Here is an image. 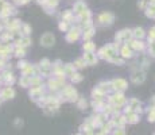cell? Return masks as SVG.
<instances>
[{
	"label": "cell",
	"instance_id": "cell-1",
	"mask_svg": "<svg viewBox=\"0 0 155 135\" xmlns=\"http://www.w3.org/2000/svg\"><path fill=\"white\" fill-rule=\"evenodd\" d=\"M99 56H100V58H103V59H108V61H109L111 58H113L115 56H117V51L115 50L113 46H112V45H108V46H104L103 49H100Z\"/></svg>",
	"mask_w": 155,
	"mask_h": 135
},
{
	"label": "cell",
	"instance_id": "cell-2",
	"mask_svg": "<svg viewBox=\"0 0 155 135\" xmlns=\"http://www.w3.org/2000/svg\"><path fill=\"white\" fill-rule=\"evenodd\" d=\"M113 19H115V16L112 12H103L99 15L97 21H99V24H101V26H109L113 23Z\"/></svg>",
	"mask_w": 155,
	"mask_h": 135
},
{
	"label": "cell",
	"instance_id": "cell-3",
	"mask_svg": "<svg viewBox=\"0 0 155 135\" xmlns=\"http://www.w3.org/2000/svg\"><path fill=\"white\" fill-rule=\"evenodd\" d=\"M54 43H55V37L51 33H46L41 37V45L45 47H51Z\"/></svg>",
	"mask_w": 155,
	"mask_h": 135
},
{
	"label": "cell",
	"instance_id": "cell-4",
	"mask_svg": "<svg viewBox=\"0 0 155 135\" xmlns=\"http://www.w3.org/2000/svg\"><path fill=\"white\" fill-rule=\"evenodd\" d=\"M109 101L112 103V105H115V107H122V105L125 103V97L123 96L122 92H116L113 96L109 97Z\"/></svg>",
	"mask_w": 155,
	"mask_h": 135
},
{
	"label": "cell",
	"instance_id": "cell-5",
	"mask_svg": "<svg viewBox=\"0 0 155 135\" xmlns=\"http://www.w3.org/2000/svg\"><path fill=\"white\" fill-rule=\"evenodd\" d=\"M144 80H146V73H144L143 70L138 69V70L132 72V76H131V81H132L134 84H142Z\"/></svg>",
	"mask_w": 155,
	"mask_h": 135
},
{
	"label": "cell",
	"instance_id": "cell-6",
	"mask_svg": "<svg viewBox=\"0 0 155 135\" xmlns=\"http://www.w3.org/2000/svg\"><path fill=\"white\" fill-rule=\"evenodd\" d=\"M111 84H112V89H116L117 92H122L127 88V81L124 79H115Z\"/></svg>",
	"mask_w": 155,
	"mask_h": 135
},
{
	"label": "cell",
	"instance_id": "cell-7",
	"mask_svg": "<svg viewBox=\"0 0 155 135\" xmlns=\"http://www.w3.org/2000/svg\"><path fill=\"white\" fill-rule=\"evenodd\" d=\"M81 37V30L80 28H71L70 31L66 34V41L68 42H76Z\"/></svg>",
	"mask_w": 155,
	"mask_h": 135
},
{
	"label": "cell",
	"instance_id": "cell-8",
	"mask_svg": "<svg viewBox=\"0 0 155 135\" xmlns=\"http://www.w3.org/2000/svg\"><path fill=\"white\" fill-rule=\"evenodd\" d=\"M42 96H43V89H42V87L31 88V91H30V97H31L33 100H35V101H39V100L42 99Z\"/></svg>",
	"mask_w": 155,
	"mask_h": 135
},
{
	"label": "cell",
	"instance_id": "cell-9",
	"mask_svg": "<svg viewBox=\"0 0 155 135\" xmlns=\"http://www.w3.org/2000/svg\"><path fill=\"white\" fill-rule=\"evenodd\" d=\"M132 37V31L131 30H123L120 33L116 34V41L117 42H123V41H128Z\"/></svg>",
	"mask_w": 155,
	"mask_h": 135
},
{
	"label": "cell",
	"instance_id": "cell-10",
	"mask_svg": "<svg viewBox=\"0 0 155 135\" xmlns=\"http://www.w3.org/2000/svg\"><path fill=\"white\" fill-rule=\"evenodd\" d=\"M82 59L85 61L87 65H96V62H97V57H96V54H93V53H85Z\"/></svg>",
	"mask_w": 155,
	"mask_h": 135
},
{
	"label": "cell",
	"instance_id": "cell-11",
	"mask_svg": "<svg viewBox=\"0 0 155 135\" xmlns=\"http://www.w3.org/2000/svg\"><path fill=\"white\" fill-rule=\"evenodd\" d=\"M15 96V91L11 87H5L4 89L2 91V99L3 100H8V99H14Z\"/></svg>",
	"mask_w": 155,
	"mask_h": 135
},
{
	"label": "cell",
	"instance_id": "cell-12",
	"mask_svg": "<svg viewBox=\"0 0 155 135\" xmlns=\"http://www.w3.org/2000/svg\"><path fill=\"white\" fill-rule=\"evenodd\" d=\"M85 10H87V5H85L84 2L78 0V2L74 3V12H76V14H78V15H80V14H82Z\"/></svg>",
	"mask_w": 155,
	"mask_h": 135
},
{
	"label": "cell",
	"instance_id": "cell-13",
	"mask_svg": "<svg viewBox=\"0 0 155 135\" xmlns=\"http://www.w3.org/2000/svg\"><path fill=\"white\" fill-rule=\"evenodd\" d=\"M120 54H122L123 58H131L132 57V49L128 45H124L122 47V50H120Z\"/></svg>",
	"mask_w": 155,
	"mask_h": 135
},
{
	"label": "cell",
	"instance_id": "cell-14",
	"mask_svg": "<svg viewBox=\"0 0 155 135\" xmlns=\"http://www.w3.org/2000/svg\"><path fill=\"white\" fill-rule=\"evenodd\" d=\"M125 119H127V123L135 124V123L139 122V115H138L136 112H131V114L125 115Z\"/></svg>",
	"mask_w": 155,
	"mask_h": 135
},
{
	"label": "cell",
	"instance_id": "cell-15",
	"mask_svg": "<svg viewBox=\"0 0 155 135\" xmlns=\"http://www.w3.org/2000/svg\"><path fill=\"white\" fill-rule=\"evenodd\" d=\"M130 47L132 49V50H143L144 49V43H143L142 41H131L130 42Z\"/></svg>",
	"mask_w": 155,
	"mask_h": 135
},
{
	"label": "cell",
	"instance_id": "cell-16",
	"mask_svg": "<svg viewBox=\"0 0 155 135\" xmlns=\"http://www.w3.org/2000/svg\"><path fill=\"white\" fill-rule=\"evenodd\" d=\"M97 89L101 91L103 93H104L105 91L108 92V91L112 89V84H111V82H108V81H101V82L99 84V87H97Z\"/></svg>",
	"mask_w": 155,
	"mask_h": 135
},
{
	"label": "cell",
	"instance_id": "cell-17",
	"mask_svg": "<svg viewBox=\"0 0 155 135\" xmlns=\"http://www.w3.org/2000/svg\"><path fill=\"white\" fill-rule=\"evenodd\" d=\"M132 35L135 37V38L139 41V39H142V38H144L146 37V33H144V30L143 28H140V27H136L135 30L132 31Z\"/></svg>",
	"mask_w": 155,
	"mask_h": 135
},
{
	"label": "cell",
	"instance_id": "cell-18",
	"mask_svg": "<svg viewBox=\"0 0 155 135\" xmlns=\"http://www.w3.org/2000/svg\"><path fill=\"white\" fill-rule=\"evenodd\" d=\"M74 65L73 64H66L64 65V74L65 76H73L74 74Z\"/></svg>",
	"mask_w": 155,
	"mask_h": 135
},
{
	"label": "cell",
	"instance_id": "cell-19",
	"mask_svg": "<svg viewBox=\"0 0 155 135\" xmlns=\"http://www.w3.org/2000/svg\"><path fill=\"white\" fill-rule=\"evenodd\" d=\"M47 85H49V89H50V91H57V89H59V88L62 87V84H59L55 79H54V80H49V84Z\"/></svg>",
	"mask_w": 155,
	"mask_h": 135
},
{
	"label": "cell",
	"instance_id": "cell-20",
	"mask_svg": "<svg viewBox=\"0 0 155 135\" xmlns=\"http://www.w3.org/2000/svg\"><path fill=\"white\" fill-rule=\"evenodd\" d=\"M82 38L85 39V41H88V39H90L92 37H93V34H94V28L93 27H89V28H85L84 31H82Z\"/></svg>",
	"mask_w": 155,
	"mask_h": 135
},
{
	"label": "cell",
	"instance_id": "cell-21",
	"mask_svg": "<svg viewBox=\"0 0 155 135\" xmlns=\"http://www.w3.org/2000/svg\"><path fill=\"white\" fill-rule=\"evenodd\" d=\"M34 72H35V69H34V66H31V65L28 64L27 66H26V68L22 70V73H23V76H26V77H33Z\"/></svg>",
	"mask_w": 155,
	"mask_h": 135
},
{
	"label": "cell",
	"instance_id": "cell-22",
	"mask_svg": "<svg viewBox=\"0 0 155 135\" xmlns=\"http://www.w3.org/2000/svg\"><path fill=\"white\" fill-rule=\"evenodd\" d=\"M62 18H64V22H71L73 21V11H70V10H68V11H64V14H62Z\"/></svg>",
	"mask_w": 155,
	"mask_h": 135
},
{
	"label": "cell",
	"instance_id": "cell-23",
	"mask_svg": "<svg viewBox=\"0 0 155 135\" xmlns=\"http://www.w3.org/2000/svg\"><path fill=\"white\" fill-rule=\"evenodd\" d=\"M103 96H104V93H103L101 91H99L97 88H96V89L92 91V97H93V99L96 100V101H101Z\"/></svg>",
	"mask_w": 155,
	"mask_h": 135
},
{
	"label": "cell",
	"instance_id": "cell-24",
	"mask_svg": "<svg viewBox=\"0 0 155 135\" xmlns=\"http://www.w3.org/2000/svg\"><path fill=\"white\" fill-rule=\"evenodd\" d=\"M19 84L22 85V87L27 88L31 85V77H26V76H22L21 80H19Z\"/></svg>",
	"mask_w": 155,
	"mask_h": 135
},
{
	"label": "cell",
	"instance_id": "cell-25",
	"mask_svg": "<svg viewBox=\"0 0 155 135\" xmlns=\"http://www.w3.org/2000/svg\"><path fill=\"white\" fill-rule=\"evenodd\" d=\"M146 15L150 16V18H155V3H150L147 11H146Z\"/></svg>",
	"mask_w": 155,
	"mask_h": 135
},
{
	"label": "cell",
	"instance_id": "cell-26",
	"mask_svg": "<svg viewBox=\"0 0 155 135\" xmlns=\"http://www.w3.org/2000/svg\"><path fill=\"white\" fill-rule=\"evenodd\" d=\"M94 49H96V46L92 43V42H87V43H84V50H85V53H93Z\"/></svg>",
	"mask_w": 155,
	"mask_h": 135
},
{
	"label": "cell",
	"instance_id": "cell-27",
	"mask_svg": "<svg viewBox=\"0 0 155 135\" xmlns=\"http://www.w3.org/2000/svg\"><path fill=\"white\" fill-rule=\"evenodd\" d=\"M111 130H112V126L109 124V123H104V124H101V133L103 134L108 135L111 133Z\"/></svg>",
	"mask_w": 155,
	"mask_h": 135
},
{
	"label": "cell",
	"instance_id": "cell-28",
	"mask_svg": "<svg viewBox=\"0 0 155 135\" xmlns=\"http://www.w3.org/2000/svg\"><path fill=\"white\" fill-rule=\"evenodd\" d=\"M31 43H33V41H31L28 37H26V38H22L21 39V45H19V46L24 49V47H27V46H30Z\"/></svg>",
	"mask_w": 155,
	"mask_h": 135
},
{
	"label": "cell",
	"instance_id": "cell-29",
	"mask_svg": "<svg viewBox=\"0 0 155 135\" xmlns=\"http://www.w3.org/2000/svg\"><path fill=\"white\" fill-rule=\"evenodd\" d=\"M73 65H74V68H77V69H81V68H84L87 64H85V61H84V59H82V58H80V59H76Z\"/></svg>",
	"mask_w": 155,
	"mask_h": 135
},
{
	"label": "cell",
	"instance_id": "cell-30",
	"mask_svg": "<svg viewBox=\"0 0 155 135\" xmlns=\"http://www.w3.org/2000/svg\"><path fill=\"white\" fill-rule=\"evenodd\" d=\"M24 54H26L24 49L21 47V46L15 49V56H16V57H19V58H23V57H24Z\"/></svg>",
	"mask_w": 155,
	"mask_h": 135
},
{
	"label": "cell",
	"instance_id": "cell-31",
	"mask_svg": "<svg viewBox=\"0 0 155 135\" xmlns=\"http://www.w3.org/2000/svg\"><path fill=\"white\" fill-rule=\"evenodd\" d=\"M21 27H22V33L24 34V35H28V34L31 33V27L28 24H22Z\"/></svg>",
	"mask_w": 155,
	"mask_h": 135
},
{
	"label": "cell",
	"instance_id": "cell-32",
	"mask_svg": "<svg viewBox=\"0 0 155 135\" xmlns=\"http://www.w3.org/2000/svg\"><path fill=\"white\" fill-rule=\"evenodd\" d=\"M111 62H113V64H119V65H124V59H122V58H119L117 56H115L113 58H111L109 59Z\"/></svg>",
	"mask_w": 155,
	"mask_h": 135
},
{
	"label": "cell",
	"instance_id": "cell-33",
	"mask_svg": "<svg viewBox=\"0 0 155 135\" xmlns=\"http://www.w3.org/2000/svg\"><path fill=\"white\" fill-rule=\"evenodd\" d=\"M39 65H41V68H51V62L49 61L47 58L42 59V61L39 62Z\"/></svg>",
	"mask_w": 155,
	"mask_h": 135
},
{
	"label": "cell",
	"instance_id": "cell-34",
	"mask_svg": "<svg viewBox=\"0 0 155 135\" xmlns=\"http://www.w3.org/2000/svg\"><path fill=\"white\" fill-rule=\"evenodd\" d=\"M82 80V76L80 73H74L73 76H71V81L73 82H80Z\"/></svg>",
	"mask_w": 155,
	"mask_h": 135
},
{
	"label": "cell",
	"instance_id": "cell-35",
	"mask_svg": "<svg viewBox=\"0 0 155 135\" xmlns=\"http://www.w3.org/2000/svg\"><path fill=\"white\" fill-rule=\"evenodd\" d=\"M42 76H50L51 74V68H41Z\"/></svg>",
	"mask_w": 155,
	"mask_h": 135
},
{
	"label": "cell",
	"instance_id": "cell-36",
	"mask_svg": "<svg viewBox=\"0 0 155 135\" xmlns=\"http://www.w3.org/2000/svg\"><path fill=\"white\" fill-rule=\"evenodd\" d=\"M87 101H85L84 99H78V108L80 110H85V108H87Z\"/></svg>",
	"mask_w": 155,
	"mask_h": 135
},
{
	"label": "cell",
	"instance_id": "cell-37",
	"mask_svg": "<svg viewBox=\"0 0 155 135\" xmlns=\"http://www.w3.org/2000/svg\"><path fill=\"white\" fill-rule=\"evenodd\" d=\"M148 50H150V54L153 57H155V42H151L150 45H148Z\"/></svg>",
	"mask_w": 155,
	"mask_h": 135
},
{
	"label": "cell",
	"instance_id": "cell-38",
	"mask_svg": "<svg viewBox=\"0 0 155 135\" xmlns=\"http://www.w3.org/2000/svg\"><path fill=\"white\" fill-rule=\"evenodd\" d=\"M112 135H125V131L123 128H115Z\"/></svg>",
	"mask_w": 155,
	"mask_h": 135
},
{
	"label": "cell",
	"instance_id": "cell-39",
	"mask_svg": "<svg viewBox=\"0 0 155 135\" xmlns=\"http://www.w3.org/2000/svg\"><path fill=\"white\" fill-rule=\"evenodd\" d=\"M148 39H151L153 42H155V27H153L148 33Z\"/></svg>",
	"mask_w": 155,
	"mask_h": 135
},
{
	"label": "cell",
	"instance_id": "cell-40",
	"mask_svg": "<svg viewBox=\"0 0 155 135\" xmlns=\"http://www.w3.org/2000/svg\"><path fill=\"white\" fill-rule=\"evenodd\" d=\"M58 28H59V30H61V31H66V30H68V23H66V22H64V21H62L61 23H59Z\"/></svg>",
	"mask_w": 155,
	"mask_h": 135
},
{
	"label": "cell",
	"instance_id": "cell-41",
	"mask_svg": "<svg viewBox=\"0 0 155 135\" xmlns=\"http://www.w3.org/2000/svg\"><path fill=\"white\" fill-rule=\"evenodd\" d=\"M47 4L54 8V7H57V4H58V0H47Z\"/></svg>",
	"mask_w": 155,
	"mask_h": 135
},
{
	"label": "cell",
	"instance_id": "cell-42",
	"mask_svg": "<svg viewBox=\"0 0 155 135\" xmlns=\"http://www.w3.org/2000/svg\"><path fill=\"white\" fill-rule=\"evenodd\" d=\"M27 65H28V64H27L26 61H19V62H18V68L22 69V70H23V69H24L26 66H27Z\"/></svg>",
	"mask_w": 155,
	"mask_h": 135
},
{
	"label": "cell",
	"instance_id": "cell-43",
	"mask_svg": "<svg viewBox=\"0 0 155 135\" xmlns=\"http://www.w3.org/2000/svg\"><path fill=\"white\" fill-rule=\"evenodd\" d=\"M15 126H16V127H22V126H23V120L22 119H16L15 120Z\"/></svg>",
	"mask_w": 155,
	"mask_h": 135
},
{
	"label": "cell",
	"instance_id": "cell-44",
	"mask_svg": "<svg viewBox=\"0 0 155 135\" xmlns=\"http://www.w3.org/2000/svg\"><path fill=\"white\" fill-rule=\"evenodd\" d=\"M144 4H146V0H140L139 7H140V8H144Z\"/></svg>",
	"mask_w": 155,
	"mask_h": 135
},
{
	"label": "cell",
	"instance_id": "cell-45",
	"mask_svg": "<svg viewBox=\"0 0 155 135\" xmlns=\"http://www.w3.org/2000/svg\"><path fill=\"white\" fill-rule=\"evenodd\" d=\"M38 4H43V5H46V4H47V0H38Z\"/></svg>",
	"mask_w": 155,
	"mask_h": 135
},
{
	"label": "cell",
	"instance_id": "cell-46",
	"mask_svg": "<svg viewBox=\"0 0 155 135\" xmlns=\"http://www.w3.org/2000/svg\"><path fill=\"white\" fill-rule=\"evenodd\" d=\"M97 135H105V134H103V133H101V131H100V133H99V134H97Z\"/></svg>",
	"mask_w": 155,
	"mask_h": 135
},
{
	"label": "cell",
	"instance_id": "cell-47",
	"mask_svg": "<svg viewBox=\"0 0 155 135\" xmlns=\"http://www.w3.org/2000/svg\"><path fill=\"white\" fill-rule=\"evenodd\" d=\"M151 3H155V0H151Z\"/></svg>",
	"mask_w": 155,
	"mask_h": 135
},
{
	"label": "cell",
	"instance_id": "cell-48",
	"mask_svg": "<svg viewBox=\"0 0 155 135\" xmlns=\"http://www.w3.org/2000/svg\"><path fill=\"white\" fill-rule=\"evenodd\" d=\"M2 100H3V99H0V104H2Z\"/></svg>",
	"mask_w": 155,
	"mask_h": 135
},
{
	"label": "cell",
	"instance_id": "cell-49",
	"mask_svg": "<svg viewBox=\"0 0 155 135\" xmlns=\"http://www.w3.org/2000/svg\"><path fill=\"white\" fill-rule=\"evenodd\" d=\"M77 2H78V0H77Z\"/></svg>",
	"mask_w": 155,
	"mask_h": 135
}]
</instances>
